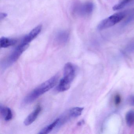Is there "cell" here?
<instances>
[{"label": "cell", "mask_w": 134, "mask_h": 134, "mask_svg": "<svg viewBox=\"0 0 134 134\" xmlns=\"http://www.w3.org/2000/svg\"><path fill=\"white\" fill-rule=\"evenodd\" d=\"M58 78V76L56 75L42 83L25 97L24 103L28 104L33 102L41 96L52 89L56 85Z\"/></svg>", "instance_id": "1"}, {"label": "cell", "mask_w": 134, "mask_h": 134, "mask_svg": "<svg viewBox=\"0 0 134 134\" xmlns=\"http://www.w3.org/2000/svg\"><path fill=\"white\" fill-rule=\"evenodd\" d=\"M76 68L71 63H67L64 68V76L60 80L56 90L62 92L68 90L70 88L71 83L76 76Z\"/></svg>", "instance_id": "2"}, {"label": "cell", "mask_w": 134, "mask_h": 134, "mask_svg": "<svg viewBox=\"0 0 134 134\" xmlns=\"http://www.w3.org/2000/svg\"><path fill=\"white\" fill-rule=\"evenodd\" d=\"M128 11L116 13L102 21L98 26V29L102 30L110 28L122 21L127 16Z\"/></svg>", "instance_id": "3"}, {"label": "cell", "mask_w": 134, "mask_h": 134, "mask_svg": "<svg viewBox=\"0 0 134 134\" xmlns=\"http://www.w3.org/2000/svg\"><path fill=\"white\" fill-rule=\"evenodd\" d=\"M29 44L21 42L12 52L11 54L2 63V67L3 69L7 68L14 64L19 58L23 52L29 47Z\"/></svg>", "instance_id": "4"}, {"label": "cell", "mask_w": 134, "mask_h": 134, "mask_svg": "<svg viewBox=\"0 0 134 134\" xmlns=\"http://www.w3.org/2000/svg\"><path fill=\"white\" fill-rule=\"evenodd\" d=\"M94 6L91 2L77 4L74 7V12L75 14L81 16H86L92 14L94 10Z\"/></svg>", "instance_id": "5"}, {"label": "cell", "mask_w": 134, "mask_h": 134, "mask_svg": "<svg viewBox=\"0 0 134 134\" xmlns=\"http://www.w3.org/2000/svg\"><path fill=\"white\" fill-rule=\"evenodd\" d=\"M42 26L41 25L37 26L28 35L24 37L22 42L29 44L30 43L35 39L42 30Z\"/></svg>", "instance_id": "6"}, {"label": "cell", "mask_w": 134, "mask_h": 134, "mask_svg": "<svg viewBox=\"0 0 134 134\" xmlns=\"http://www.w3.org/2000/svg\"><path fill=\"white\" fill-rule=\"evenodd\" d=\"M42 108L40 105H38L34 110L26 118L24 121V124L26 126H29L36 121L40 113L41 112Z\"/></svg>", "instance_id": "7"}, {"label": "cell", "mask_w": 134, "mask_h": 134, "mask_svg": "<svg viewBox=\"0 0 134 134\" xmlns=\"http://www.w3.org/2000/svg\"><path fill=\"white\" fill-rule=\"evenodd\" d=\"M69 38V34L65 31H61L58 32L55 37V41L59 45L66 44L68 41Z\"/></svg>", "instance_id": "8"}, {"label": "cell", "mask_w": 134, "mask_h": 134, "mask_svg": "<svg viewBox=\"0 0 134 134\" xmlns=\"http://www.w3.org/2000/svg\"><path fill=\"white\" fill-rule=\"evenodd\" d=\"M0 113L1 116L6 121H9L12 119L13 114L11 110L9 107L0 105Z\"/></svg>", "instance_id": "9"}, {"label": "cell", "mask_w": 134, "mask_h": 134, "mask_svg": "<svg viewBox=\"0 0 134 134\" xmlns=\"http://www.w3.org/2000/svg\"><path fill=\"white\" fill-rule=\"evenodd\" d=\"M17 41L14 39H10L7 37H1L0 40V46L1 48H6L15 45Z\"/></svg>", "instance_id": "10"}, {"label": "cell", "mask_w": 134, "mask_h": 134, "mask_svg": "<svg viewBox=\"0 0 134 134\" xmlns=\"http://www.w3.org/2000/svg\"><path fill=\"white\" fill-rule=\"evenodd\" d=\"M59 121V118H56L53 122L46 126L39 132L40 134H47L50 133L55 128H56Z\"/></svg>", "instance_id": "11"}, {"label": "cell", "mask_w": 134, "mask_h": 134, "mask_svg": "<svg viewBox=\"0 0 134 134\" xmlns=\"http://www.w3.org/2000/svg\"><path fill=\"white\" fill-rule=\"evenodd\" d=\"M83 109V107H73L69 110L68 113L72 118H75L81 115Z\"/></svg>", "instance_id": "12"}, {"label": "cell", "mask_w": 134, "mask_h": 134, "mask_svg": "<svg viewBox=\"0 0 134 134\" xmlns=\"http://www.w3.org/2000/svg\"><path fill=\"white\" fill-rule=\"evenodd\" d=\"M125 18H126V19L122 23L123 26H126L134 22V8L130 11H128L127 14Z\"/></svg>", "instance_id": "13"}, {"label": "cell", "mask_w": 134, "mask_h": 134, "mask_svg": "<svg viewBox=\"0 0 134 134\" xmlns=\"http://www.w3.org/2000/svg\"><path fill=\"white\" fill-rule=\"evenodd\" d=\"M127 125L131 127L134 125V110H131L127 113L125 116Z\"/></svg>", "instance_id": "14"}, {"label": "cell", "mask_w": 134, "mask_h": 134, "mask_svg": "<svg viewBox=\"0 0 134 134\" xmlns=\"http://www.w3.org/2000/svg\"><path fill=\"white\" fill-rule=\"evenodd\" d=\"M132 1L133 0H121L118 3L113 7V9L114 10H118L123 9Z\"/></svg>", "instance_id": "15"}, {"label": "cell", "mask_w": 134, "mask_h": 134, "mask_svg": "<svg viewBox=\"0 0 134 134\" xmlns=\"http://www.w3.org/2000/svg\"><path fill=\"white\" fill-rule=\"evenodd\" d=\"M125 51L127 53H131L134 52V41L127 45Z\"/></svg>", "instance_id": "16"}, {"label": "cell", "mask_w": 134, "mask_h": 134, "mask_svg": "<svg viewBox=\"0 0 134 134\" xmlns=\"http://www.w3.org/2000/svg\"><path fill=\"white\" fill-rule=\"evenodd\" d=\"M121 102V97L119 94H117L114 97V103L116 105H118Z\"/></svg>", "instance_id": "17"}, {"label": "cell", "mask_w": 134, "mask_h": 134, "mask_svg": "<svg viewBox=\"0 0 134 134\" xmlns=\"http://www.w3.org/2000/svg\"><path fill=\"white\" fill-rule=\"evenodd\" d=\"M129 103L131 105L134 106V95L130 97L129 99Z\"/></svg>", "instance_id": "18"}, {"label": "cell", "mask_w": 134, "mask_h": 134, "mask_svg": "<svg viewBox=\"0 0 134 134\" xmlns=\"http://www.w3.org/2000/svg\"><path fill=\"white\" fill-rule=\"evenodd\" d=\"M7 16V14L6 13H1L0 15V19L1 20H2L6 18Z\"/></svg>", "instance_id": "19"}, {"label": "cell", "mask_w": 134, "mask_h": 134, "mask_svg": "<svg viewBox=\"0 0 134 134\" xmlns=\"http://www.w3.org/2000/svg\"><path fill=\"white\" fill-rule=\"evenodd\" d=\"M84 124V121L82 120L80 121H79L77 123V125L78 126H81L83 124Z\"/></svg>", "instance_id": "20"}]
</instances>
